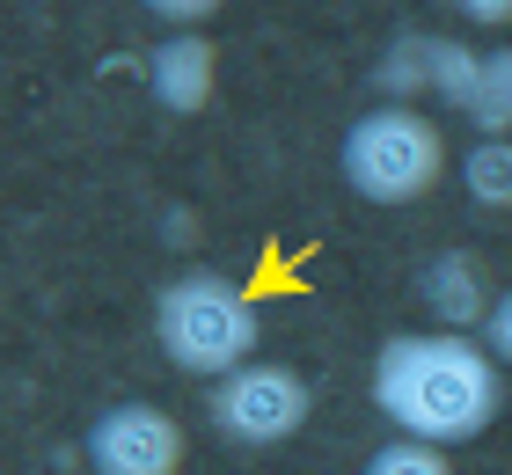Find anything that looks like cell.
I'll use <instances>...</instances> for the list:
<instances>
[{
    "mask_svg": "<svg viewBox=\"0 0 512 475\" xmlns=\"http://www.w3.org/2000/svg\"><path fill=\"white\" fill-rule=\"evenodd\" d=\"M374 410L410 439L461 446L483 439L505 410V366L469 329H395L374 351Z\"/></svg>",
    "mask_w": 512,
    "mask_h": 475,
    "instance_id": "6da1fadb",
    "label": "cell"
},
{
    "mask_svg": "<svg viewBox=\"0 0 512 475\" xmlns=\"http://www.w3.org/2000/svg\"><path fill=\"white\" fill-rule=\"evenodd\" d=\"M256 337H264V315L227 271H176L154 293V344L176 373L220 380L256 359Z\"/></svg>",
    "mask_w": 512,
    "mask_h": 475,
    "instance_id": "7a4b0ae2",
    "label": "cell"
},
{
    "mask_svg": "<svg viewBox=\"0 0 512 475\" xmlns=\"http://www.w3.org/2000/svg\"><path fill=\"white\" fill-rule=\"evenodd\" d=\"M337 169L352 183V198L366 205H417L447 176V139L417 103H374L366 117H352Z\"/></svg>",
    "mask_w": 512,
    "mask_h": 475,
    "instance_id": "3957f363",
    "label": "cell"
},
{
    "mask_svg": "<svg viewBox=\"0 0 512 475\" xmlns=\"http://www.w3.org/2000/svg\"><path fill=\"white\" fill-rule=\"evenodd\" d=\"M308 380L278 359H249L235 373L213 380V395H205V417H213V432L227 446H286L300 424H308Z\"/></svg>",
    "mask_w": 512,
    "mask_h": 475,
    "instance_id": "277c9868",
    "label": "cell"
},
{
    "mask_svg": "<svg viewBox=\"0 0 512 475\" xmlns=\"http://www.w3.org/2000/svg\"><path fill=\"white\" fill-rule=\"evenodd\" d=\"M88 468L96 475H183V424L161 402H110L88 424Z\"/></svg>",
    "mask_w": 512,
    "mask_h": 475,
    "instance_id": "5b68a950",
    "label": "cell"
},
{
    "mask_svg": "<svg viewBox=\"0 0 512 475\" xmlns=\"http://www.w3.org/2000/svg\"><path fill=\"white\" fill-rule=\"evenodd\" d=\"M476 59L461 37H439V30H410V37H395L381 66H374V88L388 95V103H447L461 110V95H469L476 81Z\"/></svg>",
    "mask_w": 512,
    "mask_h": 475,
    "instance_id": "8992f818",
    "label": "cell"
},
{
    "mask_svg": "<svg viewBox=\"0 0 512 475\" xmlns=\"http://www.w3.org/2000/svg\"><path fill=\"white\" fill-rule=\"evenodd\" d=\"M147 88H154V103L169 117H198L205 103H213V88H220L213 37H205V30H169L147 52Z\"/></svg>",
    "mask_w": 512,
    "mask_h": 475,
    "instance_id": "52a82bcc",
    "label": "cell"
},
{
    "mask_svg": "<svg viewBox=\"0 0 512 475\" xmlns=\"http://www.w3.org/2000/svg\"><path fill=\"white\" fill-rule=\"evenodd\" d=\"M417 293H425V307H432L439 329H483V315H491V300H498V285H491V271H483V256L439 249L432 264L417 271Z\"/></svg>",
    "mask_w": 512,
    "mask_h": 475,
    "instance_id": "ba28073f",
    "label": "cell"
},
{
    "mask_svg": "<svg viewBox=\"0 0 512 475\" xmlns=\"http://www.w3.org/2000/svg\"><path fill=\"white\" fill-rule=\"evenodd\" d=\"M461 117H469L476 132L512 139V44H498V52L476 59V81H469V95H461Z\"/></svg>",
    "mask_w": 512,
    "mask_h": 475,
    "instance_id": "9c48e42d",
    "label": "cell"
},
{
    "mask_svg": "<svg viewBox=\"0 0 512 475\" xmlns=\"http://www.w3.org/2000/svg\"><path fill=\"white\" fill-rule=\"evenodd\" d=\"M461 190H469V205L483 212H512V139L483 132L469 154H461Z\"/></svg>",
    "mask_w": 512,
    "mask_h": 475,
    "instance_id": "30bf717a",
    "label": "cell"
},
{
    "mask_svg": "<svg viewBox=\"0 0 512 475\" xmlns=\"http://www.w3.org/2000/svg\"><path fill=\"white\" fill-rule=\"evenodd\" d=\"M359 475H454V446H432V439L395 432L388 446H374V454H366Z\"/></svg>",
    "mask_w": 512,
    "mask_h": 475,
    "instance_id": "8fae6325",
    "label": "cell"
},
{
    "mask_svg": "<svg viewBox=\"0 0 512 475\" xmlns=\"http://www.w3.org/2000/svg\"><path fill=\"white\" fill-rule=\"evenodd\" d=\"M154 22H169V30H198V22H213L227 0H139Z\"/></svg>",
    "mask_w": 512,
    "mask_h": 475,
    "instance_id": "7c38bea8",
    "label": "cell"
},
{
    "mask_svg": "<svg viewBox=\"0 0 512 475\" xmlns=\"http://www.w3.org/2000/svg\"><path fill=\"white\" fill-rule=\"evenodd\" d=\"M483 344H491V359L512 373V285H498L491 315H483Z\"/></svg>",
    "mask_w": 512,
    "mask_h": 475,
    "instance_id": "4fadbf2b",
    "label": "cell"
},
{
    "mask_svg": "<svg viewBox=\"0 0 512 475\" xmlns=\"http://www.w3.org/2000/svg\"><path fill=\"white\" fill-rule=\"evenodd\" d=\"M454 8L469 15L476 30H505V22H512V0H454Z\"/></svg>",
    "mask_w": 512,
    "mask_h": 475,
    "instance_id": "5bb4252c",
    "label": "cell"
}]
</instances>
